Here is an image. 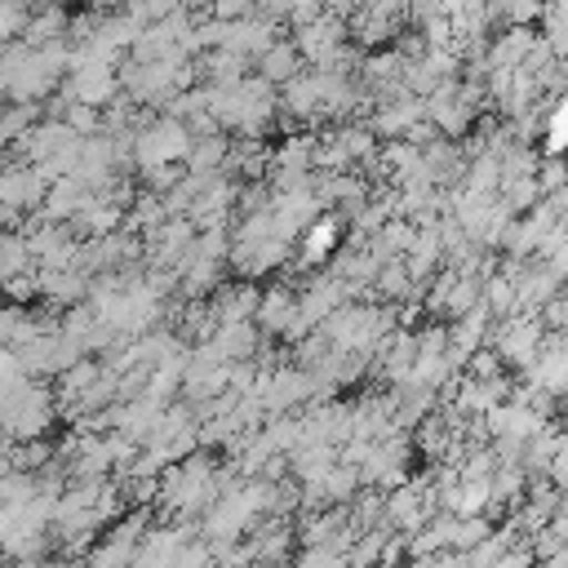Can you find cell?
<instances>
[{
    "mask_svg": "<svg viewBox=\"0 0 568 568\" xmlns=\"http://www.w3.org/2000/svg\"><path fill=\"white\" fill-rule=\"evenodd\" d=\"M191 146H195V133L182 120H164L160 115V120H146L138 129V138H133V164L142 173H151V169H178V164H186Z\"/></svg>",
    "mask_w": 568,
    "mask_h": 568,
    "instance_id": "1",
    "label": "cell"
},
{
    "mask_svg": "<svg viewBox=\"0 0 568 568\" xmlns=\"http://www.w3.org/2000/svg\"><path fill=\"white\" fill-rule=\"evenodd\" d=\"M479 102H484V84H479V80H466V84H462V80H448V84H439V89L426 98V120H430V129H439L444 138H462V133L470 129Z\"/></svg>",
    "mask_w": 568,
    "mask_h": 568,
    "instance_id": "2",
    "label": "cell"
},
{
    "mask_svg": "<svg viewBox=\"0 0 568 568\" xmlns=\"http://www.w3.org/2000/svg\"><path fill=\"white\" fill-rule=\"evenodd\" d=\"M541 346H546V320H541V315H528V311L501 320V328L493 333V351H497V359L510 364V368H519V373L532 368V359H537Z\"/></svg>",
    "mask_w": 568,
    "mask_h": 568,
    "instance_id": "3",
    "label": "cell"
},
{
    "mask_svg": "<svg viewBox=\"0 0 568 568\" xmlns=\"http://www.w3.org/2000/svg\"><path fill=\"white\" fill-rule=\"evenodd\" d=\"M253 395L262 399V408L271 417H284L297 404H315V377L306 368H275V373H262L257 377Z\"/></svg>",
    "mask_w": 568,
    "mask_h": 568,
    "instance_id": "4",
    "label": "cell"
},
{
    "mask_svg": "<svg viewBox=\"0 0 568 568\" xmlns=\"http://www.w3.org/2000/svg\"><path fill=\"white\" fill-rule=\"evenodd\" d=\"M430 497H439L430 479H417V484H399L395 493H386V528H395L399 537H413V532H422V528L435 519V515H430Z\"/></svg>",
    "mask_w": 568,
    "mask_h": 568,
    "instance_id": "5",
    "label": "cell"
},
{
    "mask_svg": "<svg viewBox=\"0 0 568 568\" xmlns=\"http://www.w3.org/2000/svg\"><path fill=\"white\" fill-rule=\"evenodd\" d=\"M257 320H262V328H266L271 337H288V342H302V337L315 333V328L302 320V311H297V293H293L288 284H275L271 293H262Z\"/></svg>",
    "mask_w": 568,
    "mask_h": 568,
    "instance_id": "6",
    "label": "cell"
},
{
    "mask_svg": "<svg viewBox=\"0 0 568 568\" xmlns=\"http://www.w3.org/2000/svg\"><path fill=\"white\" fill-rule=\"evenodd\" d=\"M524 386H537L541 395H568V333H546V346L537 351L532 368L524 373Z\"/></svg>",
    "mask_w": 568,
    "mask_h": 568,
    "instance_id": "7",
    "label": "cell"
},
{
    "mask_svg": "<svg viewBox=\"0 0 568 568\" xmlns=\"http://www.w3.org/2000/svg\"><path fill=\"white\" fill-rule=\"evenodd\" d=\"M346 36H351V27H346V18L337 13V9H324V18L320 22H311V27H302L297 36H293V44H297V53H302V62H311V67H324L342 44H346Z\"/></svg>",
    "mask_w": 568,
    "mask_h": 568,
    "instance_id": "8",
    "label": "cell"
},
{
    "mask_svg": "<svg viewBox=\"0 0 568 568\" xmlns=\"http://www.w3.org/2000/svg\"><path fill=\"white\" fill-rule=\"evenodd\" d=\"M67 102H80V106H106V102H115L120 98V67L115 62H93V67H84V71H75L71 80H67Z\"/></svg>",
    "mask_w": 568,
    "mask_h": 568,
    "instance_id": "9",
    "label": "cell"
},
{
    "mask_svg": "<svg viewBox=\"0 0 568 568\" xmlns=\"http://www.w3.org/2000/svg\"><path fill=\"white\" fill-rule=\"evenodd\" d=\"M195 528L191 524H164V528H151L133 555V568H173V559L195 541L191 537Z\"/></svg>",
    "mask_w": 568,
    "mask_h": 568,
    "instance_id": "10",
    "label": "cell"
},
{
    "mask_svg": "<svg viewBox=\"0 0 568 568\" xmlns=\"http://www.w3.org/2000/svg\"><path fill=\"white\" fill-rule=\"evenodd\" d=\"M488 324H493V315H488V306H484V302H479L470 315H462V320H453V324H448V364H453V368H466V364H470V355H479V351H484Z\"/></svg>",
    "mask_w": 568,
    "mask_h": 568,
    "instance_id": "11",
    "label": "cell"
},
{
    "mask_svg": "<svg viewBox=\"0 0 568 568\" xmlns=\"http://www.w3.org/2000/svg\"><path fill=\"white\" fill-rule=\"evenodd\" d=\"M337 244H342V222H337L333 213L315 217V222L297 235V266H302V271L324 266L328 257H337Z\"/></svg>",
    "mask_w": 568,
    "mask_h": 568,
    "instance_id": "12",
    "label": "cell"
},
{
    "mask_svg": "<svg viewBox=\"0 0 568 568\" xmlns=\"http://www.w3.org/2000/svg\"><path fill=\"white\" fill-rule=\"evenodd\" d=\"M217 324H244V320H257V306H262V293L253 288V280H240V284H222L213 297H209Z\"/></svg>",
    "mask_w": 568,
    "mask_h": 568,
    "instance_id": "13",
    "label": "cell"
},
{
    "mask_svg": "<svg viewBox=\"0 0 568 568\" xmlns=\"http://www.w3.org/2000/svg\"><path fill=\"white\" fill-rule=\"evenodd\" d=\"M399 18H404L399 4H368L351 13V31L359 44H386L390 36H399Z\"/></svg>",
    "mask_w": 568,
    "mask_h": 568,
    "instance_id": "14",
    "label": "cell"
},
{
    "mask_svg": "<svg viewBox=\"0 0 568 568\" xmlns=\"http://www.w3.org/2000/svg\"><path fill=\"white\" fill-rule=\"evenodd\" d=\"M36 284H40V297L49 302V306H80V302H89V275L84 271H36Z\"/></svg>",
    "mask_w": 568,
    "mask_h": 568,
    "instance_id": "15",
    "label": "cell"
},
{
    "mask_svg": "<svg viewBox=\"0 0 568 568\" xmlns=\"http://www.w3.org/2000/svg\"><path fill=\"white\" fill-rule=\"evenodd\" d=\"M457 444H462V435H457V430L444 422V413H430V417H426V422L413 430V448H417V453H426L430 462L453 457V448H457ZM462 448H466V444H462Z\"/></svg>",
    "mask_w": 568,
    "mask_h": 568,
    "instance_id": "16",
    "label": "cell"
},
{
    "mask_svg": "<svg viewBox=\"0 0 568 568\" xmlns=\"http://www.w3.org/2000/svg\"><path fill=\"white\" fill-rule=\"evenodd\" d=\"M257 75H262L266 84H288L293 75H302V53H297V44H293V40H275V44L257 58Z\"/></svg>",
    "mask_w": 568,
    "mask_h": 568,
    "instance_id": "17",
    "label": "cell"
},
{
    "mask_svg": "<svg viewBox=\"0 0 568 568\" xmlns=\"http://www.w3.org/2000/svg\"><path fill=\"white\" fill-rule=\"evenodd\" d=\"M213 346H217V355H222L226 364H244V359H253V351H257V324H253V320H244V324H222L217 337H213Z\"/></svg>",
    "mask_w": 568,
    "mask_h": 568,
    "instance_id": "18",
    "label": "cell"
},
{
    "mask_svg": "<svg viewBox=\"0 0 568 568\" xmlns=\"http://www.w3.org/2000/svg\"><path fill=\"white\" fill-rule=\"evenodd\" d=\"M31 266H36V253H31L27 235L22 231H0V284H9L18 275H31Z\"/></svg>",
    "mask_w": 568,
    "mask_h": 568,
    "instance_id": "19",
    "label": "cell"
},
{
    "mask_svg": "<svg viewBox=\"0 0 568 568\" xmlns=\"http://www.w3.org/2000/svg\"><path fill=\"white\" fill-rule=\"evenodd\" d=\"M217 288H222V262L191 253V262L182 266V293L186 297H213Z\"/></svg>",
    "mask_w": 568,
    "mask_h": 568,
    "instance_id": "20",
    "label": "cell"
},
{
    "mask_svg": "<svg viewBox=\"0 0 568 568\" xmlns=\"http://www.w3.org/2000/svg\"><path fill=\"white\" fill-rule=\"evenodd\" d=\"M226 155H231L226 133L195 138V146H191V155H186V173H222V169H226Z\"/></svg>",
    "mask_w": 568,
    "mask_h": 568,
    "instance_id": "21",
    "label": "cell"
},
{
    "mask_svg": "<svg viewBox=\"0 0 568 568\" xmlns=\"http://www.w3.org/2000/svg\"><path fill=\"white\" fill-rule=\"evenodd\" d=\"M484 306H488V315H493V320H510V315H519L515 280H510L506 271H497V275H488V280H484Z\"/></svg>",
    "mask_w": 568,
    "mask_h": 568,
    "instance_id": "22",
    "label": "cell"
},
{
    "mask_svg": "<svg viewBox=\"0 0 568 568\" xmlns=\"http://www.w3.org/2000/svg\"><path fill=\"white\" fill-rule=\"evenodd\" d=\"M497 195H501V204L515 213V209H532V204L541 200V186H537V178H506Z\"/></svg>",
    "mask_w": 568,
    "mask_h": 568,
    "instance_id": "23",
    "label": "cell"
},
{
    "mask_svg": "<svg viewBox=\"0 0 568 568\" xmlns=\"http://www.w3.org/2000/svg\"><path fill=\"white\" fill-rule=\"evenodd\" d=\"M546 142H550V155H564L568 151V93L546 115Z\"/></svg>",
    "mask_w": 568,
    "mask_h": 568,
    "instance_id": "24",
    "label": "cell"
},
{
    "mask_svg": "<svg viewBox=\"0 0 568 568\" xmlns=\"http://www.w3.org/2000/svg\"><path fill=\"white\" fill-rule=\"evenodd\" d=\"M297 568H346V555L337 546H302Z\"/></svg>",
    "mask_w": 568,
    "mask_h": 568,
    "instance_id": "25",
    "label": "cell"
},
{
    "mask_svg": "<svg viewBox=\"0 0 568 568\" xmlns=\"http://www.w3.org/2000/svg\"><path fill=\"white\" fill-rule=\"evenodd\" d=\"M0 297H4L9 306H18V311H22V302H36V297H40L36 271H31V275H18V280H9V284H0Z\"/></svg>",
    "mask_w": 568,
    "mask_h": 568,
    "instance_id": "26",
    "label": "cell"
},
{
    "mask_svg": "<svg viewBox=\"0 0 568 568\" xmlns=\"http://www.w3.org/2000/svg\"><path fill=\"white\" fill-rule=\"evenodd\" d=\"M173 568H217V559H213V546L209 541H191L178 559H173Z\"/></svg>",
    "mask_w": 568,
    "mask_h": 568,
    "instance_id": "27",
    "label": "cell"
},
{
    "mask_svg": "<svg viewBox=\"0 0 568 568\" xmlns=\"http://www.w3.org/2000/svg\"><path fill=\"white\" fill-rule=\"evenodd\" d=\"M546 479H550V484H555L559 493H568V430L559 435V448H555V462H550Z\"/></svg>",
    "mask_w": 568,
    "mask_h": 568,
    "instance_id": "28",
    "label": "cell"
},
{
    "mask_svg": "<svg viewBox=\"0 0 568 568\" xmlns=\"http://www.w3.org/2000/svg\"><path fill=\"white\" fill-rule=\"evenodd\" d=\"M18 320H22V311L9 306V302H0V351H13V328H18Z\"/></svg>",
    "mask_w": 568,
    "mask_h": 568,
    "instance_id": "29",
    "label": "cell"
},
{
    "mask_svg": "<svg viewBox=\"0 0 568 568\" xmlns=\"http://www.w3.org/2000/svg\"><path fill=\"white\" fill-rule=\"evenodd\" d=\"M27 373H22V359H18V351H0V386H9V382H22Z\"/></svg>",
    "mask_w": 568,
    "mask_h": 568,
    "instance_id": "30",
    "label": "cell"
},
{
    "mask_svg": "<svg viewBox=\"0 0 568 568\" xmlns=\"http://www.w3.org/2000/svg\"><path fill=\"white\" fill-rule=\"evenodd\" d=\"M493 568H537V555H532L528 546H515V550H506Z\"/></svg>",
    "mask_w": 568,
    "mask_h": 568,
    "instance_id": "31",
    "label": "cell"
},
{
    "mask_svg": "<svg viewBox=\"0 0 568 568\" xmlns=\"http://www.w3.org/2000/svg\"><path fill=\"white\" fill-rule=\"evenodd\" d=\"M541 315L555 324V333H568V288H564V293H559V297H555V302H550Z\"/></svg>",
    "mask_w": 568,
    "mask_h": 568,
    "instance_id": "32",
    "label": "cell"
},
{
    "mask_svg": "<svg viewBox=\"0 0 568 568\" xmlns=\"http://www.w3.org/2000/svg\"><path fill=\"white\" fill-rule=\"evenodd\" d=\"M537 568H568V559H564V555H559V559H541Z\"/></svg>",
    "mask_w": 568,
    "mask_h": 568,
    "instance_id": "33",
    "label": "cell"
},
{
    "mask_svg": "<svg viewBox=\"0 0 568 568\" xmlns=\"http://www.w3.org/2000/svg\"><path fill=\"white\" fill-rule=\"evenodd\" d=\"M253 568H288V564H253Z\"/></svg>",
    "mask_w": 568,
    "mask_h": 568,
    "instance_id": "34",
    "label": "cell"
},
{
    "mask_svg": "<svg viewBox=\"0 0 568 568\" xmlns=\"http://www.w3.org/2000/svg\"><path fill=\"white\" fill-rule=\"evenodd\" d=\"M4 528H9V524H4ZM4 528H0V555H4Z\"/></svg>",
    "mask_w": 568,
    "mask_h": 568,
    "instance_id": "35",
    "label": "cell"
},
{
    "mask_svg": "<svg viewBox=\"0 0 568 568\" xmlns=\"http://www.w3.org/2000/svg\"><path fill=\"white\" fill-rule=\"evenodd\" d=\"M564 422H568V408H564Z\"/></svg>",
    "mask_w": 568,
    "mask_h": 568,
    "instance_id": "36",
    "label": "cell"
}]
</instances>
